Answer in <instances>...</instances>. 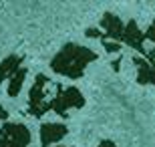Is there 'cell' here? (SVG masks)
<instances>
[{"label": "cell", "mask_w": 155, "mask_h": 147, "mask_svg": "<svg viewBox=\"0 0 155 147\" xmlns=\"http://www.w3.org/2000/svg\"><path fill=\"white\" fill-rule=\"evenodd\" d=\"M137 68V83L139 85H153L155 87V48L147 52V57L135 55L131 58Z\"/></svg>", "instance_id": "8992f818"}, {"label": "cell", "mask_w": 155, "mask_h": 147, "mask_svg": "<svg viewBox=\"0 0 155 147\" xmlns=\"http://www.w3.org/2000/svg\"><path fill=\"white\" fill-rule=\"evenodd\" d=\"M32 133L24 123H4L0 127V147H28Z\"/></svg>", "instance_id": "277c9868"}, {"label": "cell", "mask_w": 155, "mask_h": 147, "mask_svg": "<svg viewBox=\"0 0 155 147\" xmlns=\"http://www.w3.org/2000/svg\"><path fill=\"white\" fill-rule=\"evenodd\" d=\"M22 61H24L22 55H10V57H6L4 61L0 62V85H2L4 81L10 79L18 68H22V67H20Z\"/></svg>", "instance_id": "9c48e42d"}, {"label": "cell", "mask_w": 155, "mask_h": 147, "mask_svg": "<svg viewBox=\"0 0 155 147\" xmlns=\"http://www.w3.org/2000/svg\"><path fill=\"white\" fill-rule=\"evenodd\" d=\"M6 119H8V111L0 105V121H6Z\"/></svg>", "instance_id": "4fadbf2b"}, {"label": "cell", "mask_w": 155, "mask_h": 147, "mask_svg": "<svg viewBox=\"0 0 155 147\" xmlns=\"http://www.w3.org/2000/svg\"><path fill=\"white\" fill-rule=\"evenodd\" d=\"M69 135V127L64 123H42L40 125V147H48L63 141Z\"/></svg>", "instance_id": "ba28073f"}, {"label": "cell", "mask_w": 155, "mask_h": 147, "mask_svg": "<svg viewBox=\"0 0 155 147\" xmlns=\"http://www.w3.org/2000/svg\"><path fill=\"white\" fill-rule=\"evenodd\" d=\"M54 89H57V95L52 97L51 101H46L45 113L52 111V113L61 115V117H67L71 109L85 107V95H83L77 87H67V89H64L61 83H57Z\"/></svg>", "instance_id": "3957f363"}, {"label": "cell", "mask_w": 155, "mask_h": 147, "mask_svg": "<svg viewBox=\"0 0 155 147\" xmlns=\"http://www.w3.org/2000/svg\"><path fill=\"white\" fill-rule=\"evenodd\" d=\"M26 75H28V71H26V67H22V68H18L16 73L8 79V97H18V95H20Z\"/></svg>", "instance_id": "30bf717a"}, {"label": "cell", "mask_w": 155, "mask_h": 147, "mask_svg": "<svg viewBox=\"0 0 155 147\" xmlns=\"http://www.w3.org/2000/svg\"><path fill=\"white\" fill-rule=\"evenodd\" d=\"M57 147H73V145H57Z\"/></svg>", "instance_id": "5bb4252c"}, {"label": "cell", "mask_w": 155, "mask_h": 147, "mask_svg": "<svg viewBox=\"0 0 155 147\" xmlns=\"http://www.w3.org/2000/svg\"><path fill=\"white\" fill-rule=\"evenodd\" d=\"M97 147H119V145H117L115 141H111V139H103V141L99 143Z\"/></svg>", "instance_id": "7c38bea8"}, {"label": "cell", "mask_w": 155, "mask_h": 147, "mask_svg": "<svg viewBox=\"0 0 155 147\" xmlns=\"http://www.w3.org/2000/svg\"><path fill=\"white\" fill-rule=\"evenodd\" d=\"M145 38L151 40V42L155 45V20L149 24V26H147V30H145Z\"/></svg>", "instance_id": "8fae6325"}, {"label": "cell", "mask_w": 155, "mask_h": 147, "mask_svg": "<svg viewBox=\"0 0 155 147\" xmlns=\"http://www.w3.org/2000/svg\"><path fill=\"white\" fill-rule=\"evenodd\" d=\"M99 55L91 51L89 46L77 45V42H67L61 46V51L51 58V68L61 77H69V79L77 81L85 75L87 67L95 62Z\"/></svg>", "instance_id": "6da1fadb"}, {"label": "cell", "mask_w": 155, "mask_h": 147, "mask_svg": "<svg viewBox=\"0 0 155 147\" xmlns=\"http://www.w3.org/2000/svg\"><path fill=\"white\" fill-rule=\"evenodd\" d=\"M48 85V77L38 73L35 77V83L28 91V105H26V115L30 117H42L45 115V105H46V95L45 89Z\"/></svg>", "instance_id": "5b68a950"}, {"label": "cell", "mask_w": 155, "mask_h": 147, "mask_svg": "<svg viewBox=\"0 0 155 147\" xmlns=\"http://www.w3.org/2000/svg\"><path fill=\"white\" fill-rule=\"evenodd\" d=\"M85 34L89 38H99L103 42L105 51L107 52H115L119 55L121 46H123V34H125V22L117 16L115 12H105L101 18V28H87Z\"/></svg>", "instance_id": "7a4b0ae2"}, {"label": "cell", "mask_w": 155, "mask_h": 147, "mask_svg": "<svg viewBox=\"0 0 155 147\" xmlns=\"http://www.w3.org/2000/svg\"><path fill=\"white\" fill-rule=\"evenodd\" d=\"M145 32L137 26L135 20H129L125 22V34H123V45H127L129 48H133L135 52H139L141 57H147V52L145 51Z\"/></svg>", "instance_id": "52a82bcc"}]
</instances>
